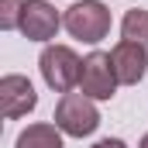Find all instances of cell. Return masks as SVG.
<instances>
[{"label":"cell","mask_w":148,"mask_h":148,"mask_svg":"<svg viewBox=\"0 0 148 148\" xmlns=\"http://www.w3.org/2000/svg\"><path fill=\"white\" fill-rule=\"evenodd\" d=\"M62 28L73 38L86 41V45H97L110 35V7L100 3V0H83L73 3L66 14H62Z\"/></svg>","instance_id":"6da1fadb"},{"label":"cell","mask_w":148,"mask_h":148,"mask_svg":"<svg viewBox=\"0 0 148 148\" xmlns=\"http://www.w3.org/2000/svg\"><path fill=\"white\" fill-rule=\"evenodd\" d=\"M55 127L69 138H86L100 127V110L86 93H62L55 103Z\"/></svg>","instance_id":"7a4b0ae2"},{"label":"cell","mask_w":148,"mask_h":148,"mask_svg":"<svg viewBox=\"0 0 148 148\" xmlns=\"http://www.w3.org/2000/svg\"><path fill=\"white\" fill-rule=\"evenodd\" d=\"M38 69H41V79L55 93H73V86H79L83 59L69 45H45V52L38 55Z\"/></svg>","instance_id":"3957f363"},{"label":"cell","mask_w":148,"mask_h":148,"mask_svg":"<svg viewBox=\"0 0 148 148\" xmlns=\"http://www.w3.org/2000/svg\"><path fill=\"white\" fill-rule=\"evenodd\" d=\"M117 86L121 83L114 73L110 52H90L83 59V69H79V93H86L90 100H110Z\"/></svg>","instance_id":"277c9868"},{"label":"cell","mask_w":148,"mask_h":148,"mask_svg":"<svg viewBox=\"0 0 148 148\" xmlns=\"http://www.w3.org/2000/svg\"><path fill=\"white\" fill-rule=\"evenodd\" d=\"M59 28H62V14H59L48 0H24L21 35L28 38V41H52Z\"/></svg>","instance_id":"5b68a950"},{"label":"cell","mask_w":148,"mask_h":148,"mask_svg":"<svg viewBox=\"0 0 148 148\" xmlns=\"http://www.w3.org/2000/svg\"><path fill=\"white\" fill-rule=\"evenodd\" d=\"M35 107H38V93H35L28 76L10 73V76L0 79V110H3L7 121H17V117L31 114Z\"/></svg>","instance_id":"8992f818"},{"label":"cell","mask_w":148,"mask_h":148,"mask_svg":"<svg viewBox=\"0 0 148 148\" xmlns=\"http://www.w3.org/2000/svg\"><path fill=\"white\" fill-rule=\"evenodd\" d=\"M110 62H114V73H117V83L121 86H134V83H141V76L148 69V48L121 38L110 48Z\"/></svg>","instance_id":"52a82bcc"},{"label":"cell","mask_w":148,"mask_h":148,"mask_svg":"<svg viewBox=\"0 0 148 148\" xmlns=\"http://www.w3.org/2000/svg\"><path fill=\"white\" fill-rule=\"evenodd\" d=\"M17 148H62V131L55 124H28L17 134Z\"/></svg>","instance_id":"ba28073f"},{"label":"cell","mask_w":148,"mask_h":148,"mask_svg":"<svg viewBox=\"0 0 148 148\" xmlns=\"http://www.w3.org/2000/svg\"><path fill=\"white\" fill-rule=\"evenodd\" d=\"M121 35L127 41H134V45H141V48H148V10L131 7L121 21Z\"/></svg>","instance_id":"9c48e42d"},{"label":"cell","mask_w":148,"mask_h":148,"mask_svg":"<svg viewBox=\"0 0 148 148\" xmlns=\"http://www.w3.org/2000/svg\"><path fill=\"white\" fill-rule=\"evenodd\" d=\"M21 10H24V0H0V28L21 31Z\"/></svg>","instance_id":"30bf717a"},{"label":"cell","mask_w":148,"mask_h":148,"mask_svg":"<svg viewBox=\"0 0 148 148\" xmlns=\"http://www.w3.org/2000/svg\"><path fill=\"white\" fill-rule=\"evenodd\" d=\"M93 148H127V145H124L121 138H100V141H97Z\"/></svg>","instance_id":"8fae6325"},{"label":"cell","mask_w":148,"mask_h":148,"mask_svg":"<svg viewBox=\"0 0 148 148\" xmlns=\"http://www.w3.org/2000/svg\"><path fill=\"white\" fill-rule=\"evenodd\" d=\"M138 148H148V134H145V138H141V141H138Z\"/></svg>","instance_id":"7c38bea8"}]
</instances>
